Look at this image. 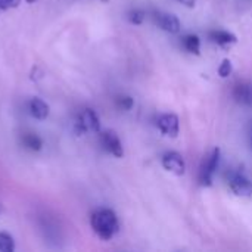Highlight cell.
<instances>
[{
    "instance_id": "1",
    "label": "cell",
    "mask_w": 252,
    "mask_h": 252,
    "mask_svg": "<svg viewBox=\"0 0 252 252\" xmlns=\"http://www.w3.org/2000/svg\"><path fill=\"white\" fill-rule=\"evenodd\" d=\"M90 226L93 229V232L102 239V241H109L112 239L118 229V219L115 216V213L109 208H100L96 210L92 217H90Z\"/></svg>"
},
{
    "instance_id": "10",
    "label": "cell",
    "mask_w": 252,
    "mask_h": 252,
    "mask_svg": "<svg viewBox=\"0 0 252 252\" xmlns=\"http://www.w3.org/2000/svg\"><path fill=\"white\" fill-rule=\"evenodd\" d=\"M210 40L220 44V46H230L238 41L236 35L233 32L224 31V30H216L210 32Z\"/></svg>"
},
{
    "instance_id": "12",
    "label": "cell",
    "mask_w": 252,
    "mask_h": 252,
    "mask_svg": "<svg viewBox=\"0 0 252 252\" xmlns=\"http://www.w3.org/2000/svg\"><path fill=\"white\" fill-rule=\"evenodd\" d=\"M183 46H185V49H186L189 53L196 55V56L201 55V40H199L198 35L189 34V35L183 37Z\"/></svg>"
},
{
    "instance_id": "14",
    "label": "cell",
    "mask_w": 252,
    "mask_h": 252,
    "mask_svg": "<svg viewBox=\"0 0 252 252\" xmlns=\"http://www.w3.org/2000/svg\"><path fill=\"white\" fill-rule=\"evenodd\" d=\"M15 250V242L10 235L0 233V252H12Z\"/></svg>"
},
{
    "instance_id": "18",
    "label": "cell",
    "mask_w": 252,
    "mask_h": 252,
    "mask_svg": "<svg viewBox=\"0 0 252 252\" xmlns=\"http://www.w3.org/2000/svg\"><path fill=\"white\" fill-rule=\"evenodd\" d=\"M21 3V0H0V10L13 9Z\"/></svg>"
},
{
    "instance_id": "8",
    "label": "cell",
    "mask_w": 252,
    "mask_h": 252,
    "mask_svg": "<svg viewBox=\"0 0 252 252\" xmlns=\"http://www.w3.org/2000/svg\"><path fill=\"white\" fill-rule=\"evenodd\" d=\"M157 127L170 137H177L179 134V117L176 114H162L157 120Z\"/></svg>"
},
{
    "instance_id": "6",
    "label": "cell",
    "mask_w": 252,
    "mask_h": 252,
    "mask_svg": "<svg viewBox=\"0 0 252 252\" xmlns=\"http://www.w3.org/2000/svg\"><path fill=\"white\" fill-rule=\"evenodd\" d=\"M154 22L164 31L171 32V34H177L182 28L180 21L176 15L173 13H167V12H154L152 16Z\"/></svg>"
},
{
    "instance_id": "16",
    "label": "cell",
    "mask_w": 252,
    "mask_h": 252,
    "mask_svg": "<svg viewBox=\"0 0 252 252\" xmlns=\"http://www.w3.org/2000/svg\"><path fill=\"white\" fill-rule=\"evenodd\" d=\"M232 71H233V66H232V62L229 59H224L221 62V65L219 66V75L221 78H227L232 74Z\"/></svg>"
},
{
    "instance_id": "7",
    "label": "cell",
    "mask_w": 252,
    "mask_h": 252,
    "mask_svg": "<svg viewBox=\"0 0 252 252\" xmlns=\"http://www.w3.org/2000/svg\"><path fill=\"white\" fill-rule=\"evenodd\" d=\"M161 162H162V167L167 171L173 173L174 176H183L185 171H186L185 159L177 152H167V154H164Z\"/></svg>"
},
{
    "instance_id": "17",
    "label": "cell",
    "mask_w": 252,
    "mask_h": 252,
    "mask_svg": "<svg viewBox=\"0 0 252 252\" xmlns=\"http://www.w3.org/2000/svg\"><path fill=\"white\" fill-rule=\"evenodd\" d=\"M145 16H146V13H145L143 10H140V9H134V10H131V12L128 13L130 22H133V24H136V25L142 24L143 19H145Z\"/></svg>"
},
{
    "instance_id": "5",
    "label": "cell",
    "mask_w": 252,
    "mask_h": 252,
    "mask_svg": "<svg viewBox=\"0 0 252 252\" xmlns=\"http://www.w3.org/2000/svg\"><path fill=\"white\" fill-rule=\"evenodd\" d=\"M100 145L103 146V149L106 152H109L111 155L121 158L124 155V149H123V143L120 140V137L117 136L115 131L112 130H106L100 133Z\"/></svg>"
},
{
    "instance_id": "3",
    "label": "cell",
    "mask_w": 252,
    "mask_h": 252,
    "mask_svg": "<svg viewBox=\"0 0 252 252\" xmlns=\"http://www.w3.org/2000/svg\"><path fill=\"white\" fill-rule=\"evenodd\" d=\"M219 162H220V149L216 148L210 154V157L202 162V167L199 170V185L201 186L210 188L213 185V176L217 171Z\"/></svg>"
},
{
    "instance_id": "20",
    "label": "cell",
    "mask_w": 252,
    "mask_h": 252,
    "mask_svg": "<svg viewBox=\"0 0 252 252\" xmlns=\"http://www.w3.org/2000/svg\"><path fill=\"white\" fill-rule=\"evenodd\" d=\"M27 1H28V3H34L35 0H27Z\"/></svg>"
},
{
    "instance_id": "19",
    "label": "cell",
    "mask_w": 252,
    "mask_h": 252,
    "mask_svg": "<svg viewBox=\"0 0 252 252\" xmlns=\"http://www.w3.org/2000/svg\"><path fill=\"white\" fill-rule=\"evenodd\" d=\"M179 1H182L183 4H186L188 7H193L195 6V3H196V0H179Z\"/></svg>"
},
{
    "instance_id": "11",
    "label": "cell",
    "mask_w": 252,
    "mask_h": 252,
    "mask_svg": "<svg viewBox=\"0 0 252 252\" xmlns=\"http://www.w3.org/2000/svg\"><path fill=\"white\" fill-rule=\"evenodd\" d=\"M235 99L244 105L252 106V83H242L235 87Z\"/></svg>"
},
{
    "instance_id": "9",
    "label": "cell",
    "mask_w": 252,
    "mask_h": 252,
    "mask_svg": "<svg viewBox=\"0 0 252 252\" xmlns=\"http://www.w3.org/2000/svg\"><path fill=\"white\" fill-rule=\"evenodd\" d=\"M27 108H28L30 115L34 117L35 120H44L49 115V105L46 102H43L41 99H38V97L30 99Z\"/></svg>"
},
{
    "instance_id": "4",
    "label": "cell",
    "mask_w": 252,
    "mask_h": 252,
    "mask_svg": "<svg viewBox=\"0 0 252 252\" xmlns=\"http://www.w3.org/2000/svg\"><path fill=\"white\" fill-rule=\"evenodd\" d=\"M227 183L232 192L238 196H252V182L241 171H229Z\"/></svg>"
},
{
    "instance_id": "13",
    "label": "cell",
    "mask_w": 252,
    "mask_h": 252,
    "mask_svg": "<svg viewBox=\"0 0 252 252\" xmlns=\"http://www.w3.org/2000/svg\"><path fill=\"white\" fill-rule=\"evenodd\" d=\"M21 140H22V145L27 149H30V151H40L41 146H43L41 139L37 134H34V133H25V134H22V139Z\"/></svg>"
},
{
    "instance_id": "15",
    "label": "cell",
    "mask_w": 252,
    "mask_h": 252,
    "mask_svg": "<svg viewBox=\"0 0 252 252\" xmlns=\"http://www.w3.org/2000/svg\"><path fill=\"white\" fill-rule=\"evenodd\" d=\"M115 102H117V106L123 111H128L134 105V100L130 96H118Z\"/></svg>"
},
{
    "instance_id": "2",
    "label": "cell",
    "mask_w": 252,
    "mask_h": 252,
    "mask_svg": "<svg viewBox=\"0 0 252 252\" xmlns=\"http://www.w3.org/2000/svg\"><path fill=\"white\" fill-rule=\"evenodd\" d=\"M74 128H75L77 134H83V133H87V131L99 133V130H100L99 117L96 115V112L93 109L87 108V109L81 111V114L77 117Z\"/></svg>"
}]
</instances>
